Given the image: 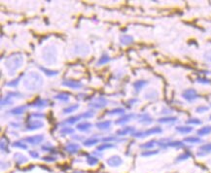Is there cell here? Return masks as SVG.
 I'll return each mask as SVG.
<instances>
[{"instance_id": "obj_55", "label": "cell", "mask_w": 211, "mask_h": 173, "mask_svg": "<svg viewBox=\"0 0 211 173\" xmlns=\"http://www.w3.org/2000/svg\"><path fill=\"white\" fill-rule=\"evenodd\" d=\"M9 166H10V163H9V162H1V167H2V169H6V168H8Z\"/></svg>"}, {"instance_id": "obj_58", "label": "cell", "mask_w": 211, "mask_h": 173, "mask_svg": "<svg viewBox=\"0 0 211 173\" xmlns=\"http://www.w3.org/2000/svg\"><path fill=\"white\" fill-rule=\"evenodd\" d=\"M210 120H211V116H210Z\"/></svg>"}, {"instance_id": "obj_42", "label": "cell", "mask_w": 211, "mask_h": 173, "mask_svg": "<svg viewBox=\"0 0 211 173\" xmlns=\"http://www.w3.org/2000/svg\"><path fill=\"white\" fill-rule=\"evenodd\" d=\"M81 118H82L81 115H80V116L70 117V118H68V119H66V120H65V123H70V125H72V123H75L77 121H79Z\"/></svg>"}, {"instance_id": "obj_52", "label": "cell", "mask_w": 211, "mask_h": 173, "mask_svg": "<svg viewBox=\"0 0 211 173\" xmlns=\"http://www.w3.org/2000/svg\"><path fill=\"white\" fill-rule=\"evenodd\" d=\"M10 96H7L6 98H5V100H4V99H2V101H1V105L2 106H4V104H11L12 103V101L10 100Z\"/></svg>"}, {"instance_id": "obj_2", "label": "cell", "mask_w": 211, "mask_h": 173, "mask_svg": "<svg viewBox=\"0 0 211 173\" xmlns=\"http://www.w3.org/2000/svg\"><path fill=\"white\" fill-rule=\"evenodd\" d=\"M23 64V56L22 53H16L11 55L8 59L5 60L4 65L7 69L9 75H14L17 70H19Z\"/></svg>"}, {"instance_id": "obj_30", "label": "cell", "mask_w": 211, "mask_h": 173, "mask_svg": "<svg viewBox=\"0 0 211 173\" xmlns=\"http://www.w3.org/2000/svg\"><path fill=\"white\" fill-rule=\"evenodd\" d=\"M210 133H211V126H204L197 130V135H200V136H204V135H207Z\"/></svg>"}, {"instance_id": "obj_38", "label": "cell", "mask_w": 211, "mask_h": 173, "mask_svg": "<svg viewBox=\"0 0 211 173\" xmlns=\"http://www.w3.org/2000/svg\"><path fill=\"white\" fill-rule=\"evenodd\" d=\"M159 150H146V151H143L141 153L142 156H155L157 154H159Z\"/></svg>"}, {"instance_id": "obj_53", "label": "cell", "mask_w": 211, "mask_h": 173, "mask_svg": "<svg viewBox=\"0 0 211 173\" xmlns=\"http://www.w3.org/2000/svg\"><path fill=\"white\" fill-rule=\"evenodd\" d=\"M198 83H201V84H210V80H207V79H202V78H198L197 80Z\"/></svg>"}, {"instance_id": "obj_51", "label": "cell", "mask_w": 211, "mask_h": 173, "mask_svg": "<svg viewBox=\"0 0 211 173\" xmlns=\"http://www.w3.org/2000/svg\"><path fill=\"white\" fill-rule=\"evenodd\" d=\"M29 155L31 158L33 159H39V153L38 152H36V151H29Z\"/></svg>"}, {"instance_id": "obj_16", "label": "cell", "mask_w": 211, "mask_h": 173, "mask_svg": "<svg viewBox=\"0 0 211 173\" xmlns=\"http://www.w3.org/2000/svg\"><path fill=\"white\" fill-rule=\"evenodd\" d=\"M79 149H80V145L77 143H70L68 145H66L64 148V150L67 151L70 154H76L79 151Z\"/></svg>"}, {"instance_id": "obj_44", "label": "cell", "mask_w": 211, "mask_h": 173, "mask_svg": "<svg viewBox=\"0 0 211 173\" xmlns=\"http://www.w3.org/2000/svg\"><path fill=\"white\" fill-rule=\"evenodd\" d=\"M42 160H44V162H55L57 160V158L53 156H45L42 158Z\"/></svg>"}, {"instance_id": "obj_39", "label": "cell", "mask_w": 211, "mask_h": 173, "mask_svg": "<svg viewBox=\"0 0 211 173\" xmlns=\"http://www.w3.org/2000/svg\"><path fill=\"white\" fill-rule=\"evenodd\" d=\"M109 60H110V59H109L108 55H106V53H104V55H102V56H100V59H98V61H97V65L106 64L107 62H108Z\"/></svg>"}, {"instance_id": "obj_5", "label": "cell", "mask_w": 211, "mask_h": 173, "mask_svg": "<svg viewBox=\"0 0 211 173\" xmlns=\"http://www.w3.org/2000/svg\"><path fill=\"white\" fill-rule=\"evenodd\" d=\"M106 163H107V165L110 166V167H119V166L122 165L123 159L120 156L114 155V156H109V158L107 159Z\"/></svg>"}, {"instance_id": "obj_36", "label": "cell", "mask_w": 211, "mask_h": 173, "mask_svg": "<svg viewBox=\"0 0 211 173\" xmlns=\"http://www.w3.org/2000/svg\"><path fill=\"white\" fill-rule=\"evenodd\" d=\"M40 69L42 70L44 72V74H46L47 76H56L59 74V71L57 70H51V69H47V68H44L42 66H40Z\"/></svg>"}, {"instance_id": "obj_31", "label": "cell", "mask_w": 211, "mask_h": 173, "mask_svg": "<svg viewBox=\"0 0 211 173\" xmlns=\"http://www.w3.org/2000/svg\"><path fill=\"white\" fill-rule=\"evenodd\" d=\"M99 142V139L97 138H89V139H87L84 141V146L86 147H92L93 145H96V144H97Z\"/></svg>"}, {"instance_id": "obj_1", "label": "cell", "mask_w": 211, "mask_h": 173, "mask_svg": "<svg viewBox=\"0 0 211 173\" xmlns=\"http://www.w3.org/2000/svg\"><path fill=\"white\" fill-rule=\"evenodd\" d=\"M43 84H44L43 77L41 76L38 72L30 71L23 78L24 88L27 90H30V92L39 90L43 86Z\"/></svg>"}, {"instance_id": "obj_12", "label": "cell", "mask_w": 211, "mask_h": 173, "mask_svg": "<svg viewBox=\"0 0 211 173\" xmlns=\"http://www.w3.org/2000/svg\"><path fill=\"white\" fill-rule=\"evenodd\" d=\"M211 153V143L208 144H203L198 148V152H197V156H204L207 154Z\"/></svg>"}, {"instance_id": "obj_25", "label": "cell", "mask_w": 211, "mask_h": 173, "mask_svg": "<svg viewBox=\"0 0 211 173\" xmlns=\"http://www.w3.org/2000/svg\"><path fill=\"white\" fill-rule=\"evenodd\" d=\"M176 131H178V132H180L182 134L190 133L191 131H193V127L192 126H176Z\"/></svg>"}, {"instance_id": "obj_21", "label": "cell", "mask_w": 211, "mask_h": 173, "mask_svg": "<svg viewBox=\"0 0 211 173\" xmlns=\"http://www.w3.org/2000/svg\"><path fill=\"white\" fill-rule=\"evenodd\" d=\"M133 37L130 36V35H123L121 36V38H120V42L123 45H130L133 42Z\"/></svg>"}, {"instance_id": "obj_4", "label": "cell", "mask_w": 211, "mask_h": 173, "mask_svg": "<svg viewBox=\"0 0 211 173\" xmlns=\"http://www.w3.org/2000/svg\"><path fill=\"white\" fill-rule=\"evenodd\" d=\"M162 129L161 127H153V129H149L146 131H138V132H135L132 135L134 137H146L148 135H152V134H158V133H162Z\"/></svg>"}, {"instance_id": "obj_24", "label": "cell", "mask_w": 211, "mask_h": 173, "mask_svg": "<svg viewBox=\"0 0 211 173\" xmlns=\"http://www.w3.org/2000/svg\"><path fill=\"white\" fill-rule=\"evenodd\" d=\"M139 122L143 123V125H150V123H153V119L150 117V115L144 114V115H142V116H140Z\"/></svg>"}, {"instance_id": "obj_11", "label": "cell", "mask_w": 211, "mask_h": 173, "mask_svg": "<svg viewBox=\"0 0 211 173\" xmlns=\"http://www.w3.org/2000/svg\"><path fill=\"white\" fill-rule=\"evenodd\" d=\"M90 52L89 47L85 44H78L75 46V53L77 55H81V56H87Z\"/></svg>"}, {"instance_id": "obj_13", "label": "cell", "mask_w": 211, "mask_h": 173, "mask_svg": "<svg viewBox=\"0 0 211 173\" xmlns=\"http://www.w3.org/2000/svg\"><path fill=\"white\" fill-rule=\"evenodd\" d=\"M63 85L64 86H67V88L70 89H74V90H77V89H81L83 86V84L80 83V82H77V81H73V80H66L63 82Z\"/></svg>"}, {"instance_id": "obj_48", "label": "cell", "mask_w": 211, "mask_h": 173, "mask_svg": "<svg viewBox=\"0 0 211 173\" xmlns=\"http://www.w3.org/2000/svg\"><path fill=\"white\" fill-rule=\"evenodd\" d=\"M188 125H200L201 121L198 120V119H190V120L187 121Z\"/></svg>"}, {"instance_id": "obj_7", "label": "cell", "mask_w": 211, "mask_h": 173, "mask_svg": "<svg viewBox=\"0 0 211 173\" xmlns=\"http://www.w3.org/2000/svg\"><path fill=\"white\" fill-rule=\"evenodd\" d=\"M107 105V100L105 99L104 97H98L93 99L92 102L90 103V106L93 107V108H96V109H102Z\"/></svg>"}, {"instance_id": "obj_41", "label": "cell", "mask_w": 211, "mask_h": 173, "mask_svg": "<svg viewBox=\"0 0 211 173\" xmlns=\"http://www.w3.org/2000/svg\"><path fill=\"white\" fill-rule=\"evenodd\" d=\"M56 99H59L60 101H68L69 100V96L66 93H59L55 96Z\"/></svg>"}, {"instance_id": "obj_47", "label": "cell", "mask_w": 211, "mask_h": 173, "mask_svg": "<svg viewBox=\"0 0 211 173\" xmlns=\"http://www.w3.org/2000/svg\"><path fill=\"white\" fill-rule=\"evenodd\" d=\"M82 118H85V119H89V118H93L94 116V112L93 111H87L84 114L81 115Z\"/></svg>"}, {"instance_id": "obj_6", "label": "cell", "mask_w": 211, "mask_h": 173, "mask_svg": "<svg viewBox=\"0 0 211 173\" xmlns=\"http://www.w3.org/2000/svg\"><path fill=\"white\" fill-rule=\"evenodd\" d=\"M182 96H183L184 99H186L189 102H192V101H195L197 98L198 97V94L196 92V90H193V89H189V90H186L182 93Z\"/></svg>"}, {"instance_id": "obj_20", "label": "cell", "mask_w": 211, "mask_h": 173, "mask_svg": "<svg viewBox=\"0 0 211 173\" xmlns=\"http://www.w3.org/2000/svg\"><path fill=\"white\" fill-rule=\"evenodd\" d=\"M134 117L133 114H130V115H124L122 118H120L119 120H117L116 123H118V125H124V123H127L129 121H130L132 118Z\"/></svg>"}, {"instance_id": "obj_15", "label": "cell", "mask_w": 211, "mask_h": 173, "mask_svg": "<svg viewBox=\"0 0 211 173\" xmlns=\"http://www.w3.org/2000/svg\"><path fill=\"white\" fill-rule=\"evenodd\" d=\"M159 96V93L154 89L148 90L147 92L144 93V97L148 100H156Z\"/></svg>"}, {"instance_id": "obj_18", "label": "cell", "mask_w": 211, "mask_h": 173, "mask_svg": "<svg viewBox=\"0 0 211 173\" xmlns=\"http://www.w3.org/2000/svg\"><path fill=\"white\" fill-rule=\"evenodd\" d=\"M92 126H93V125H92L90 123L83 122V123H78L77 126H76V129H77L78 130H80V131H87V130H89Z\"/></svg>"}, {"instance_id": "obj_29", "label": "cell", "mask_w": 211, "mask_h": 173, "mask_svg": "<svg viewBox=\"0 0 211 173\" xmlns=\"http://www.w3.org/2000/svg\"><path fill=\"white\" fill-rule=\"evenodd\" d=\"M96 127L98 129H109L111 126V122L110 121H104V122H99L96 123Z\"/></svg>"}, {"instance_id": "obj_37", "label": "cell", "mask_w": 211, "mask_h": 173, "mask_svg": "<svg viewBox=\"0 0 211 173\" xmlns=\"http://www.w3.org/2000/svg\"><path fill=\"white\" fill-rule=\"evenodd\" d=\"M12 146L15 148H19V149H22V150H27V145L22 141H15L12 144Z\"/></svg>"}, {"instance_id": "obj_28", "label": "cell", "mask_w": 211, "mask_h": 173, "mask_svg": "<svg viewBox=\"0 0 211 173\" xmlns=\"http://www.w3.org/2000/svg\"><path fill=\"white\" fill-rule=\"evenodd\" d=\"M48 104V101L47 100H44V99H37L34 103H32L31 106L32 107H37V108H44L46 107Z\"/></svg>"}, {"instance_id": "obj_17", "label": "cell", "mask_w": 211, "mask_h": 173, "mask_svg": "<svg viewBox=\"0 0 211 173\" xmlns=\"http://www.w3.org/2000/svg\"><path fill=\"white\" fill-rule=\"evenodd\" d=\"M191 156H192V153H191V152L186 151V152H184V153H181L180 155H178V156H176L175 162H185V160L189 159L190 158H191Z\"/></svg>"}, {"instance_id": "obj_56", "label": "cell", "mask_w": 211, "mask_h": 173, "mask_svg": "<svg viewBox=\"0 0 211 173\" xmlns=\"http://www.w3.org/2000/svg\"><path fill=\"white\" fill-rule=\"evenodd\" d=\"M8 96H22V94L19 93H8Z\"/></svg>"}, {"instance_id": "obj_45", "label": "cell", "mask_w": 211, "mask_h": 173, "mask_svg": "<svg viewBox=\"0 0 211 173\" xmlns=\"http://www.w3.org/2000/svg\"><path fill=\"white\" fill-rule=\"evenodd\" d=\"M60 132L61 134H71L74 132V129H71V127H63L60 130Z\"/></svg>"}, {"instance_id": "obj_46", "label": "cell", "mask_w": 211, "mask_h": 173, "mask_svg": "<svg viewBox=\"0 0 211 173\" xmlns=\"http://www.w3.org/2000/svg\"><path fill=\"white\" fill-rule=\"evenodd\" d=\"M20 77H19V78H17V79L9 82L8 84H6V86H13V88H15V86H17L19 85V82H20Z\"/></svg>"}, {"instance_id": "obj_43", "label": "cell", "mask_w": 211, "mask_h": 173, "mask_svg": "<svg viewBox=\"0 0 211 173\" xmlns=\"http://www.w3.org/2000/svg\"><path fill=\"white\" fill-rule=\"evenodd\" d=\"M203 59L206 62L211 63V49L210 50H207L204 53H203Z\"/></svg>"}, {"instance_id": "obj_54", "label": "cell", "mask_w": 211, "mask_h": 173, "mask_svg": "<svg viewBox=\"0 0 211 173\" xmlns=\"http://www.w3.org/2000/svg\"><path fill=\"white\" fill-rule=\"evenodd\" d=\"M117 138L114 137V136H111V137H105V138H103V141L104 142H108V141H114V140H116Z\"/></svg>"}, {"instance_id": "obj_3", "label": "cell", "mask_w": 211, "mask_h": 173, "mask_svg": "<svg viewBox=\"0 0 211 173\" xmlns=\"http://www.w3.org/2000/svg\"><path fill=\"white\" fill-rule=\"evenodd\" d=\"M57 51L56 46L54 45H48L44 49L42 52V57L43 60L47 64H54L57 61Z\"/></svg>"}, {"instance_id": "obj_14", "label": "cell", "mask_w": 211, "mask_h": 173, "mask_svg": "<svg viewBox=\"0 0 211 173\" xmlns=\"http://www.w3.org/2000/svg\"><path fill=\"white\" fill-rule=\"evenodd\" d=\"M14 162L18 164V165H23V164L26 163L28 162V159L23 154L16 153L14 155Z\"/></svg>"}, {"instance_id": "obj_35", "label": "cell", "mask_w": 211, "mask_h": 173, "mask_svg": "<svg viewBox=\"0 0 211 173\" xmlns=\"http://www.w3.org/2000/svg\"><path fill=\"white\" fill-rule=\"evenodd\" d=\"M177 121L176 117H164L159 119V123H174Z\"/></svg>"}, {"instance_id": "obj_34", "label": "cell", "mask_w": 211, "mask_h": 173, "mask_svg": "<svg viewBox=\"0 0 211 173\" xmlns=\"http://www.w3.org/2000/svg\"><path fill=\"white\" fill-rule=\"evenodd\" d=\"M78 108H79V105L78 104L70 105L68 107H65V108L63 110V114H70V113H73L74 111H76Z\"/></svg>"}, {"instance_id": "obj_40", "label": "cell", "mask_w": 211, "mask_h": 173, "mask_svg": "<svg viewBox=\"0 0 211 173\" xmlns=\"http://www.w3.org/2000/svg\"><path fill=\"white\" fill-rule=\"evenodd\" d=\"M124 113H125V109L124 108H115L108 112L109 115H124Z\"/></svg>"}, {"instance_id": "obj_19", "label": "cell", "mask_w": 211, "mask_h": 173, "mask_svg": "<svg viewBox=\"0 0 211 173\" xmlns=\"http://www.w3.org/2000/svg\"><path fill=\"white\" fill-rule=\"evenodd\" d=\"M86 160H87V163H88L90 166H94L99 162V159L96 156H88Z\"/></svg>"}, {"instance_id": "obj_23", "label": "cell", "mask_w": 211, "mask_h": 173, "mask_svg": "<svg viewBox=\"0 0 211 173\" xmlns=\"http://www.w3.org/2000/svg\"><path fill=\"white\" fill-rule=\"evenodd\" d=\"M26 106H18V107H15V108L11 109L10 110V113L12 115H22L23 114V112L26 111Z\"/></svg>"}, {"instance_id": "obj_33", "label": "cell", "mask_w": 211, "mask_h": 173, "mask_svg": "<svg viewBox=\"0 0 211 173\" xmlns=\"http://www.w3.org/2000/svg\"><path fill=\"white\" fill-rule=\"evenodd\" d=\"M133 130H134L133 127H125V129L118 130L117 131V134L120 135V136H124V135H127V134H129V133H131Z\"/></svg>"}, {"instance_id": "obj_9", "label": "cell", "mask_w": 211, "mask_h": 173, "mask_svg": "<svg viewBox=\"0 0 211 173\" xmlns=\"http://www.w3.org/2000/svg\"><path fill=\"white\" fill-rule=\"evenodd\" d=\"M43 140H44V136L42 134L33 135V136L24 138V141H26V143L31 144V145H38V144H40L41 142H43Z\"/></svg>"}, {"instance_id": "obj_26", "label": "cell", "mask_w": 211, "mask_h": 173, "mask_svg": "<svg viewBox=\"0 0 211 173\" xmlns=\"http://www.w3.org/2000/svg\"><path fill=\"white\" fill-rule=\"evenodd\" d=\"M156 143H157V141H155V140H151V141H148L146 143L142 144V145H140V148H141V149H145V151L146 150H152L153 148L155 147Z\"/></svg>"}, {"instance_id": "obj_57", "label": "cell", "mask_w": 211, "mask_h": 173, "mask_svg": "<svg viewBox=\"0 0 211 173\" xmlns=\"http://www.w3.org/2000/svg\"><path fill=\"white\" fill-rule=\"evenodd\" d=\"M32 117H35V118H41V117H44V115H42V114H35V113H33L32 115H31Z\"/></svg>"}, {"instance_id": "obj_50", "label": "cell", "mask_w": 211, "mask_h": 173, "mask_svg": "<svg viewBox=\"0 0 211 173\" xmlns=\"http://www.w3.org/2000/svg\"><path fill=\"white\" fill-rule=\"evenodd\" d=\"M1 150H2L3 153H9V149L7 148V144L4 143L3 140L1 141Z\"/></svg>"}, {"instance_id": "obj_22", "label": "cell", "mask_w": 211, "mask_h": 173, "mask_svg": "<svg viewBox=\"0 0 211 173\" xmlns=\"http://www.w3.org/2000/svg\"><path fill=\"white\" fill-rule=\"evenodd\" d=\"M183 142L189 143V144H198V143H201L202 140L197 136H189V137H186Z\"/></svg>"}, {"instance_id": "obj_32", "label": "cell", "mask_w": 211, "mask_h": 173, "mask_svg": "<svg viewBox=\"0 0 211 173\" xmlns=\"http://www.w3.org/2000/svg\"><path fill=\"white\" fill-rule=\"evenodd\" d=\"M115 145L114 144H111V143H104V144H101V145L97 146L96 150L98 152H103L104 150H107V149H111V148H114Z\"/></svg>"}, {"instance_id": "obj_27", "label": "cell", "mask_w": 211, "mask_h": 173, "mask_svg": "<svg viewBox=\"0 0 211 173\" xmlns=\"http://www.w3.org/2000/svg\"><path fill=\"white\" fill-rule=\"evenodd\" d=\"M147 85V81L145 80H139V81H136L135 83L133 84V88L135 89L136 92H139L143 86H145Z\"/></svg>"}, {"instance_id": "obj_8", "label": "cell", "mask_w": 211, "mask_h": 173, "mask_svg": "<svg viewBox=\"0 0 211 173\" xmlns=\"http://www.w3.org/2000/svg\"><path fill=\"white\" fill-rule=\"evenodd\" d=\"M184 142L182 141H167V142H164L161 141L159 143V146L162 148H167V147H171V148H182L184 147Z\"/></svg>"}, {"instance_id": "obj_49", "label": "cell", "mask_w": 211, "mask_h": 173, "mask_svg": "<svg viewBox=\"0 0 211 173\" xmlns=\"http://www.w3.org/2000/svg\"><path fill=\"white\" fill-rule=\"evenodd\" d=\"M208 107L207 106H198L197 108L196 109V112L197 113H204V112H206V111H208Z\"/></svg>"}, {"instance_id": "obj_10", "label": "cell", "mask_w": 211, "mask_h": 173, "mask_svg": "<svg viewBox=\"0 0 211 173\" xmlns=\"http://www.w3.org/2000/svg\"><path fill=\"white\" fill-rule=\"evenodd\" d=\"M42 126H44V123L41 122L39 120H33L27 123L26 125V129L27 130H35V129H41Z\"/></svg>"}]
</instances>
